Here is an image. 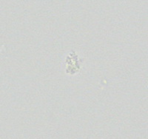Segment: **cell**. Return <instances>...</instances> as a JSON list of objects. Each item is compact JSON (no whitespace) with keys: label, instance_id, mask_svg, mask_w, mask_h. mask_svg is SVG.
Here are the masks:
<instances>
[{"label":"cell","instance_id":"6da1fadb","mask_svg":"<svg viewBox=\"0 0 148 139\" xmlns=\"http://www.w3.org/2000/svg\"><path fill=\"white\" fill-rule=\"evenodd\" d=\"M84 56L77 50L71 49L65 54L63 60L64 72L69 76H76L81 73L84 69Z\"/></svg>","mask_w":148,"mask_h":139}]
</instances>
